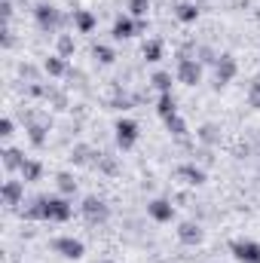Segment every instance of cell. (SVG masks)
<instances>
[{
	"mask_svg": "<svg viewBox=\"0 0 260 263\" xmlns=\"http://www.w3.org/2000/svg\"><path fill=\"white\" fill-rule=\"evenodd\" d=\"M73 214V205L65 196H40L28 208H22V217L28 220H49V223H65Z\"/></svg>",
	"mask_w": 260,
	"mask_h": 263,
	"instance_id": "1",
	"label": "cell"
},
{
	"mask_svg": "<svg viewBox=\"0 0 260 263\" xmlns=\"http://www.w3.org/2000/svg\"><path fill=\"white\" fill-rule=\"evenodd\" d=\"M80 214L86 217V223L98 227V223H107V220H110V205L101 196H86L83 205H80Z\"/></svg>",
	"mask_w": 260,
	"mask_h": 263,
	"instance_id": "2",
	"label": "cell"
},
{
	"mask_svg": "<svg viewBox=\"0 0 260 263\" xmlns=\"http://www.w3.org/2000/svg\"><path fill=\"white\" fill-rule=\"evenodd\" d=\"M175 77H178V83H184V86H199V83H202V62H199L196 55L181 52V55H178V70H175Z\"/></svg>",
	"mask_w": 260,
	"mask_h": 263,
	"instance_id": "3",
	"label": "cell"
},
{
	"mask_svg": "<svg viewBox=\"0 0 260 263\" xmlns=\"http://www.w3.org/2000/svg\"><path fill=\"white\" fill-rule=\"evenodd\" d=\"M34 22H37L40 31H49V34H52V31H59V25H62L65 18H62V12H59L52 3H37V6H34Z\"/></svg>",
	"mask_w": 260,
	"mask_h": 263,
	"instance_id": "4",
	"label": "cell"
},
{
	"mask_svg": "<svg viewBox=\"0 0 260 263\" xmlns=\"http://www.w3.org/2000/svg\"><path fill=\"white\" fill-rule=\"evenodd\" d=\"M230 251L239 263H260V242L254 239H233Z\"/></svg>",
	"mask_w": 260,
	"mask_h": 263,
	"instance_id": "5",
	"label": "cell"
},
{
	"mask_svg": "<svg viewBox=\"0 0 260 263\" xmlns=\"http://www.w3.org/2000/svg\"><path fill=\"white\" fill-rule=\"evenodd\" d=\"M52 251L62 254L65 260H80V257L86 254V245H83L80 239H73V236H55V239H52Z\"/></svg>",
	"mask_w": 260,
	"mask_h": 263,
	"instance_id": "6",
	"label": "cell"
},
{
	"mask_svg": "<svg viewBox=\"0 0 260 263\" xmlns=\"http://www.w3.org/2000/svg\"><path fill=\"white\" fill-rule=\"evenodd\" d=\"M114 138H117V147L120 150H132L135 144H138V123L135 120H126V117H120L117 120V126H114Z\"/></svg>",
	"mask_w": 260,
	"mask_h": 263,
	"instance_id": "7",
	"label": "cell"
},
{
	"mask_svg": "<svg viewBox=\"0 0 260 263\" xmlns=\"http://www.w3.org/2000/svg\"><path fill=\"white\" fill-rule=\"evenodd\" d=\"M236 73H239V62H236V55H230V52L217 55V62H214V80H217V86L233 83Z\"/></svg>",
	"mask_w": 260,
	"mask_h": 263,
	"instance_id": "8",
	"label": "cell"
},
{
	"mask_svg": "<svg viewBox=\"0 0 260 263\" xmlns=\"http://www.w3.org/2000/svg\"><path fill=\"white\" fill-rule=\"evenodd\" d=\"M202 239H205V233H202V227H199V223H193V220L178 223V242H181V245L196 248V245H202Z\"/></svg>",
	"mask_w": 260,
	"mask_h": 263,
	"instance_id": "9",
	"label": "cell"
},
{
	"mask_svg": "<svg viewBox=\"0 0 260 263\" xmlns=\"http://www.w3.org/2000/svg\"><path fill=\"white\" fill-rule=\"evenodd\" d=\"M147 214L156 223H172L175 220V205L169 199H153V202H147Z\"/></svg>",
	"mask_w": 260,
	"mask_h": 263,
	"instance_id": "10",
	"label": "cell"
},
{
	"mask_svg": "<svg viewBox=\"0 0 260 263\" xmlns=\"http://www.w3.org/2000/svg\"><path fill=\"white\" fill-rule=\"evenodd\" d=\"M3 205L6 208H18L25 202V181H3Z\"/></svg>",
	"mask_w": 260,
	"mask_h": 263,
	"instance_id": "11",
	"label": "cell"
},
{
	"mask_svg": "<svg viewBox=\"0 0 260 263\" xmlns=\"http://www.w3.org/2000/svg\"><path fill=\"white\" fill-rule=\"evenodd\" d=\"M178 178H184V184H193V187H202L208 181L205 168H199L196 162H181L178 165Z\"/></svg>",
	"mask_w": 260,
	"mask_h": 263,
	"instance_id": "12",
	"label": "cell"
},
{
	"mask_svg": "<svg viewBox=\"0 0 260 263\" xmlns=\"http://www.w3.org/2000/svg\"><path fill=\"white\" fill-rule=\"evenodd\" d=\"M25 159H28V156H25L22 150H15V147H3V150H0V162H3L6 172H22Z\"/></svg>",
	"mask_w": 260,
	"mask_h": 263,
	"instance_id": "13",
	"label": "cell"
},
{
	"mask_svg": "<svg viewBox=\"0 0 260 263\" xmlns=\"http://www.w3.org/2000/svg\"><path fill=\"white\" fill-rule=\"evenodd\" d=\"M114 40H129V37H135L138 34V22L132 18V15H120L117 22H114Z\"/></svg>",
	"mask_w": 260,
	"mask_h": 263,
	"instance_id": "14",
	"label": "cell"
},
{
	"mask_svg": "<svg viewBox=\"0 0 260 263\" xmlns=\"http://www.w3.org/2000/svg\"><path fill=\"white\" fill-rule=\"evenodd\" d=\"M196 138H199L205 147H214V144H220V126H217V123H202V126L196 129Z\"/></svg>",
	"mask_w": 260,
	"mask_h": 263,
	"instance_id": "15",
	"label": "cell"
},
{
	"mask_svg": "<svg viewBox=\"0 0 260 263\" xmlns=\"http://www.w3.org/2000/svg\"><path fill=\"white\" fill-rule=\"evenodd\" d=\"M73 25L80 34H92L95 31V15L89 9H73Z\"/></svg>",
	"mask_w": 260,
	"mask_h": 263,
	"instance_id": "16",
	"label": "cell"
},
{
	"mask_svg": "<svg viewBox=\"0 0 260 263\" xmlns=\"http://www.w3.org/2000/svg\"><path fill=\"white\" fill-rule=\"evenodd\" d=\"M46 132H49L46 123H40V120H28V138H31L34 147H43V144H46Z\"/></svg>",
	"mask_w": 260,
	"mask_h": 263,
	"instance_id": "17",
	"label": "cell"
},
{
	"mask_svg": "<svg viewBox=\"0 0 260 263\" xmlns=\"http://www.w3.org/2000/svg\"><path fill=\"white\" fill-rule=\"evenodd\" d=\"M156 114H159L162 120H169V117L178 114V104H175V95H172V92H162V95H159V101H156Z\"/></svg>",
	"mask_w": 260,
	"mask_h": 263,
	"instance_id": "18",
	"label": "cell"
},
{
	"mask_svg": "<svg viewBox=\"0 0 260 263\" xmlns=\"http://www.w3.org/2000/svg\"><path fill=\"white\" fill-rule=\"evenodd\" d=\"M70 159H73L77 165H89L92 159H101V153H95L89 144H77V147H73V153H70Z\"/></svg>",
	"mask_w": 260,
	"mask_h": 263,
	"instance_id": "19",
	"label": "cell"
},
{
	"mask_svg": "<svg viewBox=\"0 0 260 263\" xmlns=\"http://www.w3.org/2000/svg\"><path fill=\"white\" fill-rule=\"evenodd\" d=\"M22 181L25 184H34V181H40V175H43V165L37 162V159H25V165H22Z\"/></svg>",
	"mask_w": 260,
	"mask_h": 263,
	"instance_id": "20",
	"label": "cell"
},
{
	"mask_svg": "<svg viewBox=\"0 0 260 263\" xmlns=\"http://www.w3.org/2000/svg\"><path fill=\"white\" fill-rule=\"evenodd\" d=\"M43 70H46L49 77H65L67 73V59H62V55H49V59L43 62Z\"/></svg>",
	"mask_w": 260,
	"mask_h": 263,
	"instance_id": "21",
	"label": "cell"
},
{
	"mask_svg": "<svg viewBox=\"0 0 260 263\" xmlns=\"http://www.w3.org/2000/svg\"><path fill=\"white\" fill-rule=\"evenodd\" d=\"M175 15H178V22L193 25L196 18H199V9H196V3H178L175 6Z\"/></svg>",
	"mask_w": 260,
	"mask_h": 263,
	"instance_id": "22",
	"label": "cell"
},
{
	"mask_svg": "<svg viewBox=\"0 0 260 263\" xmlns=\"http://www.w3.org/2000/svg\"><path fill=\"white\" fill-rule=\"evenodd\" d=\"M55 184H59L62 196H73V193H77V181H73L70 172H59V175H55Z\"/></svg>",
	"mask_w": 260,
	"mask_h": 263,
	"instance_id": "23",
	"label": "cell"
},
{
	"mask_svg": "<svg viewBox=\"0 0 260 263\" xmlns=\"http://www.w3.org/2000/svg\"><path fill=\"white\" fill-rule=\"evenodd\" d=\"M92 55H95L101 65H114V62H117V52H114L107 43H95V46H92Z\"/></svg>",
	"mask_w": 260,
	"mask_h": 263,
	"instance_id": "24",
	"label": "cell"
},
{
	"mask_svg": "<svg viewBox=\"0 0 260 263\" xmlns=\"http://www.w3.org/2000/svg\"><path fill=\"white\" fill-rule=\"evenodd\" d=\"M162 123H165V129L172 132V135H175V138H184V135H187V123H184V117H181V114H175V117H169V120H162Z\"/></svg>",
	"mask_w": 260,
	"mask_h": 263,
	"instance_id": "25",
	"label": "cell"
},
{
	"mask_svg": "<svg viewBox=\"0 0 260 263\" xmlns=\"http://www.w3.org/2000/svg\"><path fill=\"white\" fill-rule=\"evenodd\" d=\"M55 55H62V59H70L73 55V49H77V43H73V37L70 34H59V40H55Z\"/></svg>",
	"mask_w": 260,
	"mask_h": 263,
	"instance_id": "26",
	"label": "cell"
},
{
	"mask_svg": "<svg viewBox=\"0 0 260 263\" xmlns=\"http://www.w3.org/2000/svg\"><path fill=\"white\" fill-rule=\"evenodd\" d=\"M144 59L147 62H159L162 59V40H147L144 43Z\"/></svg>",
	"mask_w": 260,
	"mask_h": 263,
	"instance_id": "27",
	"label": "cell"
},
{
	"mask_svg": "<svg viewBox=\"0 0 260 263\" xmlns=\"http://www.w3.org/2000/svg\"><path fill=\"white\" fill-rule=\"evenodd\" d=\"M150 83L159 89V95H162V92H172V73H165V70H156V73L150 77Z\"/></svg>",
	"mask_w": 260,
	"mask_h": 263,
	"instance_id": "28",
	"label": "cell"
},
{
	"mask_svg": "<svg viewBox=\"0 0 260 263\" xmlns=\"http://www.w3.org/2000/svg\"><path fill=\"white\" fill-rule=\"evenodd\" d=\"M150 9V0H129V15L132 18H144Z\"/></svg>",
	"mask_w": 260,
	"mask_h": 263,
	"instance_id": "29",
	"label": "cell"
},
{
	"mask_svg": "<svg viewBox=\"0 0 260 263\" xmlns=\"http://www.w3.org/2000/svg\"><path fill=\"white\" fill-rule=\"evenodd\" d=\"M248 104H251L254 110H260V77H254L251 86H248Z\"/></svg>",
	"mask_w": 260,
	"mask_h": 263,
	"instance_id": "30",
	"label": "cell"
},
{
	"mask_svg": "<svg viewBox=\"0 0 260 263\" xmlns=\"http://www.w3.org/2000/svg\"><path fill=\"white\" fill-rule=\"evenodd\" d=\"M12 129H15V126H12V120H9V117H3V120H0V138H9Z\"/></svg>",
	"mask_w": 260,
	"mask_h": 263,
	"instance_id": "31",
	"label": "cell"
},
{
	"mask_svg": "<svg viewBox=\"0 0 260 263\" xmlns=\"http://www.w3.org/2000/svg\"><path fill=\"white\" fill-rule=\"evenodd\" d=\"M101 263H117V260H101Z\"/></svg>",
	"mask_w": 260,
	"mask_h": 263,
	"instance_id": "32",
	"label": "cell"
}]
</instances>
